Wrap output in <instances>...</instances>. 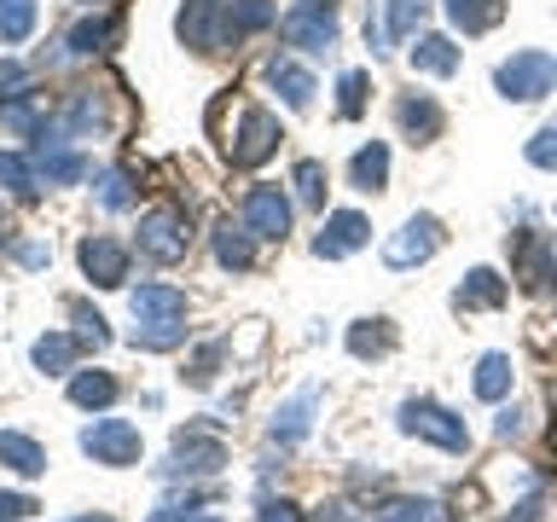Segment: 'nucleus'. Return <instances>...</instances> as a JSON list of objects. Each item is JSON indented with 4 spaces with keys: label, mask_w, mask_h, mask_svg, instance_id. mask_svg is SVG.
Masks as SVG:
<instances>
[{
    "label": "nucleus",
    "mask_w": 557,
    "mask_h": 522,
    "mask_svg": "<svg viewBox=\"0 0 557 522\" xmlns=\"http://www.w3.org/2000/svg\"><path fill=\"white\" fill-rule=\"evenodd\" d=\"M268 24H278V0H186L181 7V41L191 52H226Z\"/></svg>",
    "instance_id": "nucleus-1"
},
{
    "label": "nucleus",
    "mask_w": 557,
    "mask_h": 522,
    "mask_svg": "<svg viewBox=\"0 0 557 522\" xmlns=\"http://www.w3.org/2000/svg\"><path fill=\"white\" fill-rule=\"evenodd\" d=\"M494 87L505 99H517V104H534V99H546L557 87V59L540 52V47H522V52H511V59L494 70Z\"/></svg>",
    "instance_id": "nucleus-2"
},
{
    "label": "nucleus",
    "mask_w": 557,
    "mask_h": 522,
    "mask_svg": "<svg viewBox=\"0 0 557 522\" xmlns=\"http://www.w3.org/2000/svg\"><path fill=\"white\" fill-rule=\"evenodd\" d=\"M278 116L261 111V104H238L233 111V134H226V157H233V169H256L268 163V157L278 151Z\"/></svg>",
    "instance_id": "nucleus-3"
},
{
    "label": "nucleus",
    "mask_w": 557,
    "mask_h": 522,
    "mask_svg": "<svg viewBox=\"0 0 557 522\" xmlns=\"http://www.w3.org/2000/svg\"><path fill=\"white\" fill-rule=\"evenodd\" d=\"M400 435H418V442H435L442 452H470V430L459 412H447L442 400H400Z\"/></svg>",
    "instance_id": "nucleus-4"
},
{
    "label": "nucleus",
    "mask_w": 557,
    "mask_h": 522,
    "mask_svg": "<svg viewBox=\"0 0 557 522\" xmlns=\"http://www.w3.org/2000/svg\"><path fill=\"white\" fill-rule=\"evenodd\" d=\"M139 424H128V418H94V424L82 430V452L94 464H104V470H128V464H139Z\"/></svg>",
    "instance_id": "nucleus-5"
},
{
    "label": "nucleus",
    "mask_w": 557,
    "mask_h": 522,
    "mask_svg": "<svg viewBox=\"0 0 557 522\" xmlns=\"http://www.w3.org/2000/svg\"><path fill=\"white\" fill-rule=\"evenodd\" d=\"M278 35H285V47L331 52L337 47V7H331V0H296V7L278 17Z\"/></svg>",
    "instance_id": "nucleus-6"
},
{
    "label": "nucleus",
    "mask_w": 557,
    "mask_h": 522,
    "mask_svg": "<svg viewBox=\"0 0 557 522\" xmlns=\"http://www.w3.org/2000/svg\"><path fill=\"white\" fill-rule=\"evenodd\" d=\"M191 250V221H186V209H146L139 215V256H151V261H181Z\"/></svg>",
    "instance_id": "nucleus-7"
},
{
    "label": "nucleus",
    "mask_w": 557,
    "mask_h": 522,
    "mask_svg": "<svg viewBox=\"0 0 557 522\" xmlns=\"http://www.w3.org/2000/svg\"><path fill=\"white\" fill-rule=\"evenodd\" d=\"M442 221H435V215H412L407 226H400V233L389 238V244H383V261H389V268L395 273H407V268H424V261L435 256V250H442Z\"/></svg>",
    "instance_id": "nucleus-8"
},
{
    "label": "nucleus",
    "mask_w": 557,
    "mask_h": 522,
    "mask_svg": "<svg viewBox=\"0 0 557 522\" xmlns=\"http://www.w3.org/2000/svg\"><path fill=\"white\" fill-rule=\"evenodd\" d=\"M517 285L529 296L557 285V233H517Z\"/></svg>",
    "instance_id": "nucleus-9"
},
{
    "label": "nucleus",
    "mask_w": 557,
    "mask_h": 522,
    "mask_svg": "<svg viewBox=\"0 0 557 522\" xmlns=\"http://www.w3.org/2000/svg\"><path fill=\"white\" fill-rule=\"evenodd\" d=\"M372 244V221L360 215V209H337V215H325L320 226V238H313V256L320 261H343V256H355Z\"/></svg>",
    "instance_id": "nucleus-10"
},
{
    "label": "nucleus",
    "mask_w": 557,
    "mask_h": 522,
    "mask_svg": "<svg viewBox=\"0 0 557 522\" xmlns=\"http://www.w3.org/2000/svg\"><path fill=\"white\" fill-rule=\"evenodd\" d=\"M221 464H226V447L215 442V435L181 430V435H174V452H169L163 470H174V476H215Z\"/></svg>",
    "instance_id": "nucleus-11"
},
{
    "label": "nucleus",
    "mask_w": 557,
    "mask_h": 522,
    "mask_svg": "<svg viewBox=\"0 0 557 522\" xmlns=\"http://www.w3.org/2000/svg\"><path fill=\"white\" fill-rule=\"evenodd\" d=\"M238 215H244V226H250L256 238H285L290 233V198L278 186H250Z\"/></svg>",
    "instance_id": "nucleus-12"
},
{
    "label": "nucleus",
    "mask_w": 557,
    "mask_h": 522,
    "mask_svg": "<svg viewBox=\"0 0 557 522\" xmlns=\"http://www.w3.org/2000/svg\"><path fill=\"white\" fill-rule=\"evenodd\" d=\"M76 261L99 290H116L122 278H128V244H116V238H82Z\"/></svg>",
    "instance_id": "nucleus-13"
},
{
    "label": "nucleus",
    "mask_w": 557,
    "mask_h": 522,
    "mask_svg": "<svg viewBox=\"0 0 557 522\" xmlns=\"http://www.w3.org/2000/svg\"><path fill=\"white\" fill-rule=\"evenodd\" d=\"M395 122H400V134L412 139V146H430V139H442V104H435L430 94H400L395 104Z\"/></svg>",
    "instance_id": "nucleus-14"
},
{
    "label": "nucleus",
    "mask_w": 557,
    "mask_h": 522,
    "mask_svg": "<svg viewBox=\"0 0 557 522\" xmlns=\"http://www.w3.org/2000/svg\"><path fill=\"white\" fill-rule=\"evenodd\" d=\"M505 296H511V278H499L494 268H470L465 285L453 290V308H459V313H482V308H505Z\"/></svg>",
    "instance_id": "nucleus-15"
},
{
    "label": "nucleus",
    "mask_w": 557,
    "mask_h": 522,
    "mask_svg": "<svg viewBox=\"0 0 557 522\" xmlns=\"http://www.w3.org/2000/svg\"><path fill=\"white\" fill-rule=\"evenodd\" d=\"M215 261L221 268H233V273H250L256 268V233L244 226V215H221L215 221Z\"/></svg>",
    "instance_id": "nucleus-16"
},
{
    "label": "nucleus",
    "mask_w": 557,
    "mask_h": 522,
    "mask_svg": "<svg viewBox=\"0 0 557 522\" xmlns=\"http://www.w3.org/2000/svg\"><path fill=\"white\" fill-rule=\"evenodd\" d=\"M0 128L17 134V139H41V134H47V104H41V94L0 99Z\"/></svg>",
    "instance_id": "nucleus-17"
},
{
    "label": "nucleus",
    "mask_w": 557,
    "mask_h": 522,
    "mask_svg": "<svg viewBox=\"0 0 557 522\" xmlns=\"http://www.w3.org/2000/svg\"><path fill=\"white\" fill-rule=\"evenodd\" d=\"M268 82L278 87V99H285L290 111H308V104H313V76L296 59H278V52H273V59H268Z\"/></svg>",
    "instance_id": "nucleus-18"
},
{
    "label": "nucleus",
    "mask_w": 557,
    "mask_h": 522,
    "mask_svg": "<svg viewBox=\"0 0 557 522\" xmlns=\"http://www.w3.org/2000/svg\"><path fill=\"white\" fill-rule=\"evenodd\" d=\"M348 186L355 191H383L389 186V146H383V139H372V146H360L355 157H348Z\"/></svg>",
    "instance_id": "nucleus-19"
},
{
    "label": "nucleus",
    "mask_w": 557,
    "mask_h": 522,
    "mask_svg": "<svg viewBox=\"0 0 557 522\" xmlns=\"http://www.w3.org/2000/svg\"><path fill=\"white\" fill-rule=\"evenodd\" d=\"M128 308H134V320H186V290H174V285H139L128 296Z\"/></svg>",
    "instance_id": "nucleus-20"
},
{
    "label": "nucleus",
    "mask_w": 557,
    "mask_h": 522,
    "mask_svg": "<svg viewBox=\"0 0 557 522\" xmlns=\"http://www.w3.org/2000/svg\"><path fill=\"white\" fill-rule=\"evenodd\" d=\"M442 7H447V24L459 35H487L505 17V0H442Z\"/></svg>",
    "instance_id": "nucleus-21"
},
{
    "label": "nucleus",
    "mask_w": 557,
    "mask_h": 522,
    "mask_svg": "<svg viewBox=\"0 0 557 522\" xmlns=\"http://www.w3.org/2000/svg\"><path fill=\"white\" fill-rule=\"evenodd\" d=\"M35 163H41V181H52V186H70V181H82V174H87V157L82 151H64L59 134H41Z\"/></svg>",
    "instance_id": "nucleus-22"
},
{
    "label": "nucleus",
    "mask_w": 557,
    "mask_h": 522,
    "mask_svg": "<svg viewBox=\"0 0 557 522\" xmlns=\"http://www.w3.org/2000/svg\"><path fill=\"white\" fill-rule=\"evenodd\" d=\"M313 407H320V395H313V389L290 395L285 407H278V418H273V442H278V447H296V442H302V435L313 430Z\"/></svg>",
    "instance_id": "nucleus-23"
},
{
    "label": "nucleus",
    "mask_w": 557,
    "mask_h": 522,
    "mask_svg": "<svg viewBox=\"0 0 557 522\" xmlns=\"http://www.w3.org/2000/svg\"><path fill=\"white\" fill-rule=\"evenodd\" d=\"M116 29H122V24H116V12H94V17H82V24L64 35V47H70V52H82V59H94V52H104V47L116 41Z\"/></svg>",
    "instance_id": "nucleus-24"
},
{
    "label": "nucleus",
    "mask_w": 557,
    "mask_h": 522,
    "mask_svg": "<svg viewBox=\"0 0 557 522\" xmlns=\"http://www.w3.org/2000/svg\"><path fill=\"white\" fill-rule=\"evenodd\" d=\"M0 186L12 191V198H41V163L24 151H0Z\"/></svg>",
    "instance_id": "nucleus-25"
},
{
    "label": "nucleus",
    "mask_w": 557,
    "mask_h": 522,
    "mask_svg": "<svg viewBox=\"0 0 557 522\" xmlns=\"http://www.w3.org/2000/svg\"><path fill=\"white\" fill-rule=\"evenodd\" d=\"M0 464L17 470V476H41L47 452H41V442H29L24 430H0Z\"/></svg>",
    "instance_id": "nucleus-26"
},
{
    "label": "nucleus",
    "mask_w": 557,
    "mask_h": 522,
    "mask_svg": "<svg viewBox=\"0 0 557 522\" xmlns=\"http://www.w3.org/2000/svg\"><path fill=\"white\" fill-rule=\"evenodd\" d=\"M412 70H424V76H453V70H459V47H453L447 35H412Z\"/></svg>",
    "instance_id": "nucleus-27"
},
{
    "label": "nucleus",
    "mask_w": 557,
    "mask_h": 522,
    "mask_svg": "<svg viewBox=\"0 0 557 522\" xmlns=\"http://www.w3.org/2000/svg\"><path fill=\"white\" fill-rule=\"evenodd\" d=\"M395 348V325L389 320H355L348 325V355L355 360H383Z\"/></svg>",
    "instance_id": "nucleus-28"
},
{
    "label": "nucleus",
    "mask_w": 557,
    "mask_h": 522,
    "mask_svg": "<svg viewBox=\"0 0 557 522\" xmlns=\"http://www.w3.org/2000/svg\"><path fill=\"white\" fill-rule=\"evenodd\" d=\"M116 395H122V383L111 372H70V400L87 407V412H104Z\"/></svg>",
    "instance_id": "nucleus-29"
},
{
    "label": "nucleus",
    "mask_w": 557,
    "mask_h": 522,
    "mask_svg": "<svg viewBox=\"0 0 557 522\" xmlns=\"http://www.w3.org/2000/svg\"><path fill=\"white\" fill-rule=\"evenodd\" d=\"M29 360H35V372H47V377H64L70 365H76V337H64V331H47V337H35Z\"/></svg>",
    "instance_id": "nucleus-30"
},
{
    "label": "nucleus",
    "mask_w": 557,
    "mask_h": 522,
    "mask_svg": "<svg viewBox=\"0 0 557 522\" xmlns=\"http://www.w3.org/2000/svg\"><path fill=\"white\" fill-rule=\"evenodd\" d=\"M372 522H447V511L435 499H418V494H395V499H383Z\"/></svg>",
    "instance_id": "nucleus-31"
},
{
    "label": "nucleus",
    "mask_w": 557,
    "mask_h": 522,
    "mask_svg": "<svg viewBox=\"0 0 557 522\" xmlns=\"http://www.w3.org/2000/svg\"><path fill=\"white\" fill-rule=\"evenodd\" d=\"M505 522H557V482H534L517 505H505Z\"/></svg>",
    "instance_id": "nucleus-32"
},
{
    "label": "nucleus",
    "mask_w": 557,
    "mask_h": 522,
    "mask_svg": "<svg viewBox=\"0 0 557 522\" xmlns=\"http://www.w3.org/2000/svg\"><path fill=\"white\" fill-rule=\"evenodd\" d=\"M186 343V320H134V348L146 355H169Z\"/></svg>",
    "instance_id": "nucleus-33"
},
{
    "label": "nucleus",
    "mask_w": 557,
    "mask_h": 522,
    "mask_svg": "<svg viewBox=\"0 0 557 522\" xmlns=\"http://www.w3.org/2000/svg\"><path fill=\"white\" fill-rule=\"evenodd\" d=\"M470 389H476L482 400H505V395H511V355H482Z\"/></svg>",
    "instance_id": "nucleus-34"
},
{
    "label": "nucleus",
    "mask_w": 557,
    "mask_h": 522,
    "mask_svg": "<svg viewBox=\"0 0 557 522\" xmlns=\"http://www.w3.org/2000/svg\"><path fill=\"white\" fill-rule=\"evenodd\" d=\"M383 29H389V41H412L418 24L430 17V0H383Z\"/></svg>",
    "instance_id": "nucleus-35"
},
{
    "label": "nucleus",
    "mask_w": 557,
    "mask_h": 522,
    "mask_svg": "<svg viewBox=\"0 0 557 522\" xmlns=\"http://www.w3.org/2000/svg\"><path fill=\"white\" fill-rule=\"evenodd\" d=\"M99 128H104V104H99V94H76V99H70V111H64V134L87 139V134H99Z\"/></svg>",
    "instance_id": "nucleus-36"
},
{
    "label": "nucleus",
    "mask_w": 557,
    "mask_h": 522,
    "mask_svg": "<svg viewBox=\"0 0 557 522\" xmlns=\"http://www.w3.org/2000/svg\"><path fill=\"white\" fill-rule=\"evenodd\" d=\"M35 29V0H0V41L17 47Z\"/></svg>",
    "instance_id": "nucleus-37"
},
{
    "label": "nucleus",
    "mask_w": 557,
    "mask_h": 522,
    "mask_svg": "<svg viewBox=\"0 0 557 522\" xmlns=\"http://www.w3.org/2000/svg\"><path fill=\"white\" fill-rule=\"evenodd\" d=\"M221 360H226V337L203 343L198 355L186 360V383H191V389H209V383H215V372H221Z\"/></svg>",
    "instance_id": "nucleus-38"
},
{
    "label": "nucleus",
    "mask_w": 557,
    "mask_h": 522,
    "mask_svg": "<svg viewBox=\"0 0 557 522\" xmlns=\"http://www.w3.org/2000/svg\"><path fill=\"white\" fill-rule=\"evenodd\" d=\"M366 94H372V76H366V70H343V82H337V116L355 122L366 111Z\"/></svg>",
    "instance_id": "nucleus-39"
},
{
    "label": "nucleus",
    "mask_w": 557,
    "mask_h": 522,
    "mask_svg": "<svg viewBox=\"0 0 557 522\" xmlns=\"http://www.w3.org/2000/svg\"><path fill=\"white\" fill-rule=\"evenodd\" d=\"M70 320H76V343H94V348L111 343V325H104V313H99V308L70 302Z\"/></svg>",
    "instance_id": "nucleus-40"
},
{
    "label": "nucleus",
    "mask_w": 557,
    "mask_h": 522,
    "mask_svg": "<svg viewBox=\"0 0 557 522\" xmlns=\"http://www.w3.org/2000/svg\"><path fill=\"white\" fill-rule=\"evenodd\" d=\"M296 198H302L308 209L325 203V163H313V157H302V163H296Z\"/></svg>",
    "instance_id": "nucleus-41"
},
{
    "label": "nucleus",
    "mask_w": 557,
    "mask_h": 522,
    "mask_svg": "<svg viewBox=\"0 0 557 522\" xmlns=\"http://www.w3.org/2000/svg\"><path fill=\"white\" fill-rule=\"evenodd\" d=\"M99 203H104V209H128V203H134L128 169H104V174H99Z\"/></svg>",
    "instance_id": "nucleus-42"
},
{
    "label": "nucleus",
    "mask_w": 557,
    "mask_h": 522,
    "mask_svg": "<svg viewBox=\"0 0 557 522\" xmlns=\"http://www.w3.org/2000/svg\"><path fill=\"white\" fill-rule=\"evenodd\" d=\"M522 157H529L534 169H557V116L546 122V128H540L529 146H522Z\"/></svg>",
    "instance_id": "nucleus-43"
},
{
    "label": "nucleus",
    "mask_w": 557,
    "mask_h": 522,
    "mask_svg": "<svg viewBox=\"0 0 557 522\" xmlns=\"http://www.w3.org/2000/svg\"><path fill=\"white\" fill-rule=\"evenodd\" d=\"M17 94H35V87H29V70L12 64V59H0V99H17Z\"/></svg>",
    "instance_id": "nucleus-44"
},
{
    "label": "nucleus",
    "mask_w": 557,
    "mask_h": 522,
    "mask_svg": "<svg viewBox=\"0 0 557 522\" xmlns=\"http://www.w3.org/2000/svg\"><path fill=\"white\" fill-rule=\"evenodd\" d=\"M256 522H302V505H290V499H261Z\"/></svg>",
    "instance_id": "nucleus-45"
},
{
    "label": "nucleus",
    "mask_w": 557,
    "mask_h": 522,
    "mask_svg": "<svg viewBox=\"0 0 557 522\" xmlns=\"http://www.w3.org/2000/svg\"><path fill=\"white\" fill-rule=\"evenodd\" d=\"M29 517H35L29 494H0V522H29Z\"/></svg>",
    "instance_id": "nucleus-46"
},
{
    "label": "nucleus",
    "mask_w": 557,
    "mask_h": 522,
    "mask_svg": "<svg viewBox=\"0 0 557 522\" xmlns=\"http://www.w3.org/2000/svg\"><path fill=\"white\" fill-rule=\"evenodd\" d=\"M522 430H529V412H517V407H505V412L494 418V435H499V442H517Z\"/></svg>",
    "instance_id": "nucleus-47"
},
{
    "label": "nucleus",
    "mask_w": 557,
    "mask_h": 522,
    "mask_svg": "<svg viewBox=\"0 0 557 522\" xmlns=\"http://www.w3.org/2000/svg\"><path fill=\"white\" fill-rule=\"evenodd\" d=\"M12 256L24 261V268H47V261H52V250H47V244H35V238H24V244H12Z\"/></svg>",
    "instance_id": "nucleus-48"
},
{
    "label": "nucleus",
    "mask_w": 557,
    "mask_h": 522,
    "mask_svg": "<svg viewBox=\"0 0 557 522\" xmlns=\"http://www.w3.org/2000/svg\"><path fill=\"white\" fill-rule=\"evenodd\" d=\"M82 522H111V517H82Z\"/></svg>",
    "instance_id": "nucleus-49"
},
{
    "label": "nucleus",
    "mask_w": 557,
    "mask_h": 522,
    "mask_svg": "<svg viewBox=\"0 0 557 522\" xmlns=\"http://www.w3.org/2000/svg\"><path fill=\"white\" fill-rule=\"evenodd\" d=\"M198 522H221V517H198Z\"/></svg>",
    "instance_id": "nucleus-50"
},
{
    "label": "nucleus",
    "mask_w": 557,
    "mask_h": 522,
    "mask_svg": "<svg viewBox=\"0 0 557 522\" xmlns=\"http://www.w3.org/2000/svg\"><path fill=\"white\" fill-rule=\"evenodd\" d=\"M0 226H7V209H0Z\"/></svg>",
    "instance_id": "nucleus-51"
}]
</instances>
